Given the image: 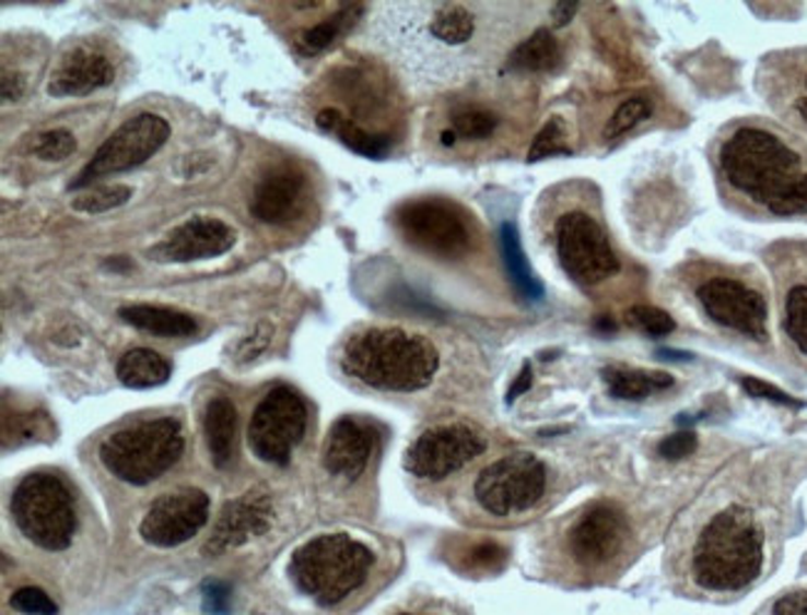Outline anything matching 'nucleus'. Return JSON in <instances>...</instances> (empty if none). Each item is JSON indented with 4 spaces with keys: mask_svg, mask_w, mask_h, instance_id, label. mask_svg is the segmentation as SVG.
<instances>
[{
    "mask_svg": "<svg viewBox=\"0 0 807 615\" xmlns=\"http://www.w3.org/2000/svg\"><path fill=\"white\" fill-rule=\"evenodd\" d=\"M437 365L435 345L400 328H365L348 338L341 355L346 375L383 392L423 390Z\"/></svg>",
    "mask_w": 807,
    "mask_h": 615,
    "instance_id": "f257e3e1",
    "label": "nucleus"
},
{
    "mask_svg": "<svg viewBox=\"0 0 807 615\" xmlns=\"http://www.w3.org/2000/svg\"><path fill=\"white\" fill-rule=\"evenodd\" d=\"M763 568V531L753 513L728 507L713 517L693 548V576L709 591H738Z\"/></svg>",
    "mask_w": 807,
    "mask_h": 615,
    "instance_id": "f03ea898",
    "label": "nucleus"
},
{
    "mask_svg": "<svg viewBox=\"0 0 807 615\" xmlns=\"http://www.w3.org/2000/svg\"><path fill=\"white\" fill-rule=\"evenodd\" d=\"M721 169L733 187L770 209L803 177V159L781 137L740 127L721 146Z\"/></svg>",
    "mask_w": 807,
    "mask_h": 615,
    "instance_id": "7ed1b4c3",
    "label": "nucleus"
},
{
    "mask_svg": "<svg viewBox=\"0 0 807 615\" xmlns=\"http://www.w3.org/2000/svg\"><path fill=\"white\" fill-rule=\"evenodd\" d=\"M375 561L373 551L348 534H324L293 551L289 573L318 605H336L361 589Z\"/></svg>",
    "mask_w": 807,
    "mask_h": 615,
    "instance_id": "20e7f679",
    "label": "nucleus"
},
{
    "mask_svg": "<svg viewBox=\"0 0 807 615\" xmlns=\"http://www.w3.org/2000/svg\"><path fill=\"white\" fill-rule=\"evenodd\" d=\"M185 452L179 419H142L109 435L100 445V462L119 482L144 486L160 480Z\"/></svg>",
    "mask_w": 807,
    "mask_h": 615,
    "instance_id": "39448f33",
    "label": "nucleus"
},
{
    "mask_svg": "<svg viewBox=\"0 0 807 615\" xmlns=\"http://www.w3.org/2000/svg\"><path fill=\"white\" fill-rule=\"evenodd\" d=\"M11 513L27 541L45 551H66L72 544L78 519L75 501L60 476L35 472L13 489Z\"/></svg>",
    "mask_w": 807,
    "mask_h": 615,
    "instance_id": "423d86ee",
    "label": "nucleus"
},
{
    "mask_svg": "<svg viewBox=\"0 0 807 615\" xmlns=\"http://www.w3.org/2000/svg\"><path fill=\"white\" fill-rule=\"evenodd\" d=\"M547 466L535 454H510L484 466L475 482V497L484 511L510 517L535 507L545 497Z\"/></svg>",
    "mask_w": 807,
    "mask_h": 615,
    "instance_id": "0eeeda50",
    "label": "nucleus"
},
{
    "mask_svg": "<svg viewBox=\"0 0 807 615\" xmlns=\"http://www.w3.org/2000/svg\"><path fill=\"white\" fill-rule=\"evenodd\" d=\"M396 226L410 246L437 259H460L472 246L463 211L443 199L408 201L396 211Z\"/></svg>",
    "mask_w": 807,
    "mask_h": 615,
    "instance_id": "6e6552de",
    "label": "nucleus"
},
{
    "mask_svg": "<svg viewBox=\"0 0 807 615\" xmlns=\"http://www.w3.org/2000/svg\"><path fill=\"white\" fill-rule=\"evenodd\" d=\"M308 410L296 390L279 385L256 405L249 422V447L266 464H289L306 435Z\"/></svg>",
    "mask_w": 807,
    "mask_h": 615,
    "instance_id": "1a4fd4ad",
    "label": "nucleus"
},
{
    "mask_svg": "<svg viewBox=\"0 0 807 615\" xmlns=\"http://www.w3.org/2000/svg\"><path fill=\"white\" fill-rule=\"evenodd\" d=\"M554 241L564 273L580 286H596L619 271V259L607 232L584 211H572L559 218Z\"/></svg>",
    "mask_w": 807,
    "mask_h": 615,
    "instance_id": "9d476101",
    "label": "nucleus"
},
{
    "mask_svg": "<svg viewBox=\"0 0 807 615\" xmlns=\"http://www.w3.org/2000/svg\"><path fill=\"white\" fill-rule=\"evenodd\" d=\"M169 137V125L157 115H137L107 137L105 144L95 152L80 177L72 181V189L87 187L90 181L107 174H119L140 167L152 154H157Z\"/></svg>",
    "mask_w": 807,
    "mask_h": 615,
    "instance_id": "9b49d317",
    "label": "nucleus"
},
{
    "mask_svg": "<svg viewBox=\"0 0 807 615\" xmlns=\"http://www.w3.org/2000/svg\"><path fill=\"white\" fill-rule=\"evenodd\" d=\"M484 447H488V439L472 427L440 425L412 442L406 454V470L420 480L440 482L480 457Z\"/></svg>",
    "mask_w": 807,
    "mask_h": 615,
    "instance_id": "f8f14e48",
    "label": "nucleus"
},
{
    "mask_svg": "<svg viewBox=\"0 0 807 615\" xmlns=\"http://www.w3.org/2000/svg\"><path fill=\"white\" fill-rule=\"evenodd\" d=\"M209 521V497L201 489H174L162 494V497L147 509L140 536L150 546L172 548L197 536Z\"/></svg>",
    "mask_w": 807,
    "mask_h": 615,
    "instance_id": "ddd939ff",
    "label": "nucleus"
},
{
    "mask_svg": "<svg viewBox=\"0 0 807 615\" xmlns=\"http://www.w3.org/2000/svg\"><path fill=\"white\" fill-rule=\"evenodd\" d=\"M695 296H699L703 310L715 323L753 338V341H765L768 338L765 298L753 288H748L746 283L736 279H709L701 283Z\"/></svg>",
    "mask_w": 807,
    "mask_h": 615,
    "instance_id": "4468645a",
    "label": "nucleus"
},
{
    "mask_svg": "<svg viewBox=\"0 0 807 615\" xmlns=\"http://www.w3.org/2000/svg\"><path fill=\"white\" fill-rule=\"evenodd\" d=\"M273 504L271 497L261 489L246 492L234 501H226L214 521L212 536L207 539L204 554L222 556L226 551L238 548L249 541L264 536L271 529Z\"/></svg>",
    "mask_w": 807,
    "mask_h": 615,
    "instance_id": "2eb2a0df",
    "label": "nucleus"
},
{
    "mask_svg": "<svg viewBox=\"0 0 807 615\" xmlns=\"http://www.w3.org/2000/svg\"><path fill=\"white\" fill-rule=\"evenodd\" d=\"M629 524L613 504H596L570 531V551L582 566H604L627 544Z\"/></svg>",
    "mask_w": 807,
    "mask_h": 615,
    "instance_id": "dca6fc26",
    "label": "nucleus"
},
{
    "mask_svg": "<svg viewBox=\"0 0 807 615\" xmlns=\"http://www.w3.org/2000/svg\"><path fill=\"white\" fill-rule=\"evenodd\" d=\"M234 241L236 234L229 224L212 216H195L164 236V241L150 251V259L160 263L214 259V256H222L232 249Z\"/></svg>",
    "mask_w": 807,
    "mask_h": 615,
    "instance_id": "f3484780",
    "label": "nucleus"
},
{
    "mask_svg": "<svg viewBox=\"0 0 807 615\" xmlns=\"http://www.w3.org/2000/svg\"><path fill=\"white\" fill-rule=\"evenodd\" d=\"M375 449V433L369 422L358 417L336 419L328 429L320 462L324 470L343 480H358L369 466Z\"/></svg>",
    "mask_w": 807,
    "mask_h": 615,
    "instance_id": "a211bd4d",
    "label": "nucleus"
},
{
    "mask_svg": "<svg viewBox=\"0 0 807 615\" xmlns=\"http://www.w3.org/2000/svg\"><path fill=\"white\" fill-rule=\"evenodd\" d=\"M306 179L293 167L271 169L256 184L252 197V214L264 224L283 226L293 222L304 209Z\"/></svg>",
    "mask_w": 807,
    "mask_h": 615,
    "instance_id": "6ab92c4d",
    "label": "nucleus"
},
{
    "mask_svg": "<svg viewBox=\"0 0 807 615\" xmlns=\"http://www.w3.org/2000/svg\"><path fill=\"white\" fill-rule=\"evenodd\" d=\"M115 80V70L103 52L78 45L52 70L48 92L52 97H82Z\"/></svg>",
    "mask_w": 807,
    "mask_h": 615,
    "instance_id": "aec40b11",
    "label": "nucleus"
},
{
    "mask_svg": "<svg viewBox=\"0 0 807 615\" xmlns=\"http://www.w3.org/2000/svg\"><path fill=\"white\" fill-rule=\"evenodd\" d=\"M117 316L144 333L162 338H187L197 333V320L182 310L164 306H125Z\"/></svg>",
    "mask_w": 807,
    "mask_h": 615,
    "instance_id": "412c9836",
    "label": "nucleus"
},
{
    "mask_svg": "<svg viewBox=\"0 0 807 615\" xmlns=\"http://www.w3.org/2000/svg\"><path fill=\"white\" fill-rule=\"evenodd\" d=\"M204 437L212 462L224 470L234 457L236 407L229 398H212L204 410Z\"/></svg>",
    "mask_w": 807,
    "mask_h": 615,
    "instance_id": "4be33fe9",
    "label": "nucleus"
},
{
    "mask_svg": "<svg viewBox=\"0 0 807 615\" xmlns=\"http://www.w3.org/2000/svg\"><path fill=\"white\" fill-rule=\"evenodd\" d=\"M316 125L328 134H336L346 146H351L355 154H363L369 159H383L390 152V140L383 134H371L346 119L338 109H320L316 117Z\"/></svg>",
    "mask_w": 807,
    "mask_h": 615,
    "instance_id": "5701e85b",
    "label": "nucleus"
},
{
    "mask_svg": "<svg viewBox=\"0 0 807 615\" xmlns=\"http://www.w3.org/2000/svg\"><path fill=\"white\" fill-rule=\"evenodd\" d=\"M172 375V365L164 360L160 353L150 351V347H134L127 351L117 363V378L125 388L147 390L164 385Z\"/></svg>",
    "mask_w": 807,
    "mask_h": 615,
    "instance_id": "b1692460",
    "label": "nucleus"
},
{
    "mask_svg": "<svg viewBox=\"0 0 807 615\" xmlns=\"http://www.w3.org/2000/svg\"><path fill=\"white\" fill-rule=\"evenodd\" d=\"M500 246H502V259H504V269H507L512 283L519 291L522 298L527 300H542L545 298V286L539 283V279L531 271V265L525 256V249H522L519 241V232L515 224L504 222L500 228Z\"/></svg>",
    "mask_w": 807,
    "mask_h": 615,
    "instance_id": "393cba45",
    "label": "nucleus"
},
{
    "mask_svg": "<svg viewBox=\"0 0 807 615\" xmlns=\"http://www.w3.org/2000/svg\"><path fill=\"white\" fill-rule=\"evenodd\" d=\"M601 378L607 382L613 398L627 402L646 400L651 392L668 390L674 385V378L666 372H648V370H631V367H604Z\"/></svg>",
    "mask_w": 807,
    "mask_h": 615,
    "instance_id": "a878e982",
    "label": "nucleus"
},
{
    "mask_svg": "<svg viewBox=\"0 0 807 615\" xmlns=\"http://www.w3.org/2000/svg\"><path fill=\"white\" fill-rule=\"evenodd\" d=\"M559 62H562V48H559L554 35L542 27L512 50L507 66L525 72H549L559 68Z\"/></svg>",
    "mask_w": 807,
    "mask_h": 615,
    "instance_id": "bb28decb",
    "label": "nucleus"
},
{
    "mask_svg": "<svg viewBox=\"0 0 807 615\" xmlns=\"http://www.w3.org/2000/svg\"><path fill=\"white\" fill-rule=\"evenodd\" d=\"M361 15H363V5H346L336 15L326 17L324 23L308 27V31L301 33V38H299L301 52L316 55L320 50H326L328 45H334L338 38H341L348 27H353Z\"/></svg>",
    "mask_w": 807,
    "mask_h": 615,
    "instance_id": "cd10ccee",
    "label": "nucleus"
},
{
    "mask_svg": "<svg viewBox=\"0 0 807 615\" xmlns=\"http://www.w3.org/2000/svg\"><path fill=\"white\" fill-rule=\"evenodd\" d=\"M430 33L445 45H465L472 38L475 21L465 5L443 3L435 8L433 21H430Z\"/></svg>",
    "mask_w": 807,
    "mask_h": 615,
    "instance_id": "c85d7f7f",
    "label": "nucleus"
},
{
    "mask_svg": "<svg viewBox=\"0 0 807 615\" xmlns=\"http://www.w3.org/2000/svg\"><path fill=\"white\" fill-rule=\"evenodd\" d=\"M132 199V189L125 184H103V187H93L85 194L72 199V209L80 214H103V211L117 209Z\"/></svg>",
    "mask_w": 807,
    "mask_h": 615,
    "instance_id": "c756f323",
    "label": "nucleus"
},
{
    "mask_svg": "<svg viewBox=\"0 0 807 615\" xmlns=\"http://www.w3.org/2000/svg\"><path fill=\"white\" fill-rule=\"evenodd\" d=\"M273 341V326L269 320H259L254 328L246 330L244 335H238L236 341L229 345V360L236 365H246L256 360V357L266 353V347Z\"/></svg>",
    "mask_w": 807,
    "mask_h": 615,
    "instance_id": "7c9ffc66",
    "label": "nucleus"
},
{
    "mask_svg": "<svg viewBox=\"0 0 807 615\" xmlns=\"http://www.w3.org/2000/svg\"><path fill=\"white\" fill-rule=\"evenodd\" d=\"M785 330L807 355V286H795L785 300Z\"/></svg>",
    "mask_w": 807,
    "mask_h": 615,
    "instance_id": "2f4dec72",
    "label": "nucleus"
},
{
    "mask_svg": "<svg viewBox=\"0 0 807 615\" xmlns=\"http://www.w3.org/2000/svg\"><path fill=\"white\" fill-rule=\"evenodd\" d=\"M554 154H570V146H566V132H564V122L559 117H552L549 122L539 130V134L531 142V150L527 154L529 162H539L547 157H554Z\"/></svg>",
    "mask_w": 807,
    "mask_h": 615,
    "instance_id": "473e14b6",
    "label": "nucleus"
},
{
    "mask_svg": "<svg viewBox=\"0 0 807 615\" xmlns=\"http://www.w3.org/2000/svg\"><path fill=\"white\" fill-rule=\"evenodd\" d=\"M651 115V107L644 97H631L623 103L617 113H613V117L607 122V127H604V137L607 140H617V137H621L623 132L634 130V127L639 122H644V119Z\"/></svg>",
    "mask_w": 807,
    "mask_h": 615,
    "instance_id": "72a5a7b5",
    "label": "nucleus"
},
{
    "mask_svg": "<svg viewBox=\"0 0 807 615\" xmlns=\"http://www.w3.org/2000/svg\"><path fill=\"white\" fill-rule=\"evenodd\" d=\"M75 150H78V142L68 130L43 132L38 137V142L33 144V154L35 157H40L43 162H62V159H68Z\"/></svg>",
    "mask_w": 807,
    "mask_h": 615,
    "instance_id": "f704fd0d",
    "label": "nucleus"
},
{
    "mask_svg": "<svg viewBox=\"0 0 807 615\" xmlns=\"http://www.w3.org/2000/svg\"><path fill=\"white\" fill-rule=\"evenodd\" d=\"M498 127V117L484 113V109H465L453 119V132L465 137V140H484Z\"/></svg>",
    "mask_w": 807,
    "mask_h": 615,
    "instance_id": "c9c22d12",
    "label": "nucleus"
},
{
    "mask_svg": "<svg viewBox=\"0 0 807 615\" xmlns=\"http://www.w3.org/2000/svg\"><path fill=\"white\" fill-rule=\"evenodd\" d=\"M629 318H631V323H636L641 330H644V333L654 335V338L668 335L676 330L674 318L668 316L666 310L654 308V306H634L629 310Z\"/></svg>",
    "mask_w": 807,
    "mask_h": 615,
    "instance_id": "e433bc0d",
    "label": "nucleus"
},
{
    "mask_svg": "<svg viewBox=\"0 0 807 615\" xmlns=\"http://www.w3.org/2000/svg\"><path fill=\"white\" fill-rule=\"evenodd\" d=\"M11 605L17 613L25 615H55L58 613V605L50 599L48 593L43 589H35V586H25V589H17L11 595Z\"/></svg>",
    "mask_w": 807,
    "mask_h": 615,
    "instance_id": "4c0bfd02",
    "label": "nucleus"
},
{
    "mask_svg": "<svg viewBox=\"0 0 807 615\" xmlns=\"http://www.w3.org/2000/svg\"><path fill=\"white\" fill-rule=\"evenodd\" d=\"M768 211L773 216H803V214H807V172Z\"/></svg>",
    "mask_w": 807,
    "mask_h": 615,
    "instance_id": "58836bf2",
    "label": "nucleus"
},
{
    "mask_svg": "<svg viewBox=\"0 0 807 615\" xmlns=\"http://www.w3.org/2000/svg\"><path fill=\"white\" fill-rule=\"evenodd\" d=\"M201 608L209 615H229V611H232V589L224 581L207 578L201 583Z\"/></svg>",
    "mask_w": 807,
    "mask_h": 615,
    "instance_id": "ea45409f",
    "label": "nucleus"
},
{
    "mask_svg": "<svg viewBox=\"0 0 807 615\" xmlns=\"http://www.w3.org/2000/svg\"><path fill=\"white\" fill-rule=\"evenodd\" d=\"M742 390H746L750 398H758V400H768V402H775V405H785V407H803L800 400L791 398V394L773 388L770 382H763L758 378H742Z\"/></svg>",
    "mask_w": 807,
    "mask_h": 615,
    "instance_id": "a19ab883",
    "label": "nucleus"
},
{
    "mask_svg": "<svg viewBox=\"0 0 807 615\" xmlns=\"http://www.w3.org/2000/svg\"><path fill=\"white\" fill-rule=\"evenodd\" d=\"M695 447H699V437L693 433H676L668 435L664 442L658 445V454L674 462V459H686L689 454H693Z\"/></svg>",
    "mask_w": 807,
    "mask_h": 615,
    "instance_id": "79ce46f5",
    "label": "nucleus"
},
{
    "mask_svg": "<svg viewBox=\"0 0 807 615\" xmlns=\"http://www.w3.org/2000/svg\"><path fill=\"white\" fill-rule=\"evenodd\" d=\"M507 561V551L498 544H480L470 551V564L480 571H500Z\"/></svg>",
    "mask_w": 807,
    "mask_h": 615,
    "instance_id": "37998d69",
    "label": "nucleus"
},
{
    "mask_svg": "<svg viewBox=\"0 0 807 615\" xmlns=\"http://www.w3.org/2000/svg\"><path fill=\"white\" fill-rule=\"evenodd\" d=\"M773 615H807V591L783 595V599L775 603Z\"/></svg>",
    "mask_w": 807,
    "mask_h": 615,
    "instance_id": "c03bdc74",
    "label": "nucleus"
},
{
    "mask_svg": "<svg viewBox=\"0 0 807 615\" xmlns=\"http://www.w3.org/2000/svg\"><path fill=\"white\" fill-rule=\"evenodd\" d=\"M0 85H3V99L5 103H15V99L23 97V90H25V82L23 78L17 75V72H3V80H0Z\"/></svg>",
    "mask_w": 807,
    "mask_h": 615,
    "instance_id": "a18cd8bd",
    "label": "nucleus"
},
{
    "mask_svg": "<svg viewBox=\"0 0 807 615\" xmlns=\"http://www.w3.org/2000/svg\"><path fill=\"white\" fill-rule=\"evenodd\" d=\"M529 388H531V365L527 363V365H522L519 375L515 378V382H512V388L507 390V402H510V405L519 398V394H525Z\"/></svg>",
    "mask_w": 807,
    "mask_h": 615,
    "instance_id": "49530a36",
    "label": "nucleus"
},
{
    "mask_svg": "<svg viewBox=\"0 0 807 615\" xmlns=\"http://www.w3.org/2000/svg\"><path fill=\"white\" fill-rule=\"evenodd\" d=\"M576 11H580V5H576V3H557L554 8H552V17H554V25L557 27H562V25H566V23H570L572 21V17H574V13Z\"/></svg>",
    "mask_w": 807,
    "mask_h": 615,
    "instance_id": "de8ad7c7",
    "label": "nucleus"
},
{
    "mask_svg": "<svg viewBox=\"0 0 807 615\" xmlns=\"http://www.w3.org/2000/svg\"><path fill=\"white\" fill-rule=\"evenodd\" d=\"M795 109H797V115H800V119H805V122H807V75H805V82H803V95L795 99Z\"/></svg>",
    "mask_w": 807,
    "mask_h": 615,
    "instance_id": "09e8293b",
    "label": "nucleus"
},
{
    "mask_svg": "<svg viewBox=\"0 0 807 615\" xmlns=\"http://www.w3.org/2000/svg\"><path fill=\"white\" fill-rule=\"evenodd\" d=\"M440 140H443V144L445 146H451V144H455V140H457V134L451 130V132H443V134H440Z\"/></svg>",
    "mask_w": 807,
    "mask_h": 615,
    "instance_id": "8fccbe9b",
    "label": "nucleus"
}]
</instances>
